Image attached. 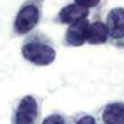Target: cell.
I'll return each instance as SVG.
<instances>
[{
    "mask_svg": "<svg viewBox=\"0 0 124 124\" xmlns=\"http://www.w3.org/2000/svg\"><path fill=\"white\" fill-rule=\"evenodd\" d=\"M21 54L25 61L36 66H47L53 63L57 57L54 41L43 32H32L23 40Z\"/></svg>",
    "mask_w": 124,
    "mask_h": 124,
    "instance_id": "6da1fadb",
    "label": "cell"
},
{
    "mask_svg": "<svg viewBox=\"0 0 124 124\" xmlns=\"http://www.w3.org/2000/svg\"><path fill=\"white\" fill-rule=\"evenodd\" d=\"M44 0H25L14 18L13 33L23 36L31 33L41 21Z\"/></svg>",
    "mask_w": 124,
    "mask_h": 124,
    "instance_id": "7a4b0ae2",
    "label": "cell"
},
{
    "mask_svg": "<svg viewBox=\"0 0 124 124\" xmlns=\"http://www.w3.org/2000/svg\"><path fill=\"white\" fill-rule=\"evenodd\" d=\"M41 119V101L35 95H25L14 106L11 124H39Z\"/></svg>",
    "mask_w": 124,
    "mask_h": 124,
    "instance_id": "3957f363",
    "label": "cell"
},
{
    "mask_svg": "<svg viewBox=\"0 0 124 124\" xmlns=\"http://www.w3.org/2000/svg\"><path fill=\"white\" fill-rule=\"evenodd\" d=\"M108 41L117 48H121L124 41V8L116 7L109 11L106 17Z\"/></svg>",
    "mask_w": 124,
    "mask_h": 124,
    "instance_id": "277c9868",
    "label": "cell"
},
{
    "mask_svg": "<svg viewBox=\"0 0 124 124\" xmlns=\"http://www.w3.org/2000/svg\"><path fill=\"white\" fill-rule=\"evenodd\" d=\"M97 124H124V102L105 103L97 113Z\"/></svg>",
    "mask_w": 124,
    "mask_h": 124,
    "instance_id": "5b68a950",
    "label": "cell"
},
{
    "mask_svg": "<svg viewBox=\"0 0 124 124\" xmlns=\"http://www.w3.org/2000/svg\"><path fill=\"white\" fill-rule=\"evenodd\" d=\"M88 25H90L88 19H81L79 22L69 25L66 33H65L63 44L66 47H80V46H83L87 41Z\"/></svg>",
    "mask_w": 124,
    "mask_h": 124,
    "instance_id": "8992f818",
    "label": "cell"
},
{
    "mask_svg": "<svg viewBox=\"0 0 124 124\" xmlns=\"http://www.w3.org/2000/svg\"><path fill=\"white\" fill-rule=\"evenodd\" d=\"M90 14V10L84 8L79 4H68L65 6L63 8L59 10L57 18H55V22L58 23H68V25H72L75 22H79L81 19H87Z\"/></svg>",
    "mask_w": 124,
    "mask_h": 124,
    "instance_id": "52a82bcc",
    "label": "cell"
},
{
    "mask_svg": "<svg viewBox=\"0 0 124 124\" xmlns=\"http://www.w3.org/2000/svg\"><path fill=\"white\" fill-rule=\"evenodd\" d=\"M106 41H108V28L105 25V22L98 19V21H94L93 23H90L85 43L98 46V44H103Z\"/></svg>",
    "mask_w": 124,
    "mask_h": 124,
    "instance_id": "ba28073f",
    "label": "cell"
},
{
    "mask_svg": "<svg viewBox=\"0 0 124 124\" xmlns=\"http://www.w3.org/2000/svg\"><path fill=\"white\" fill-rule=\"evenodd\" d=\"M68 124H97V119L87 112H77L68 117Z\"/></svg>",
    "mask_w": 124,
    "mask_h": 124,
    "instance_id": "9c48e42d",
    "label": "cell"
},
{
    "mask_svg": "<svg viewBox=\"0 0 124 124\" xmlns=\"http://www.w3.org/2000/svg\"><path fill=\"white\" fill-rule=\"evenodd\" d=\"M41 124H68V117L65 115H62V113H51L50 116H47Z\"/></svg>",
    "mask_w": 124,
    "mask_h": 124,
    "instance_id": "30bf717a",
    "label": "cell"
},
{
    "mask_svg": "<svg viewBox=\"0 0 124 124\" xmlns=\"http://www.w3.org/2000/svg\"><path fill=\"white\" fill-rule=\"evenodd\" d=\"M99 3H101V0H75V4H79L87 10L93 8V7H97Z\"/></svg>",
    "mask_w": 124,
    "mask_h": 124,
    "instance_id": "8fae6325",
    "label": "cell"
},
{
    "mask_svg": "<svg viewBox=\"0 0 124 124\" xmlns=\"http://www.w3.org/2000/svg\"><path fill=\"white\" fill-rule=\"evenodd\" d=\"M121 48H124V41H123V44H121Z\"/></svg>",
    "mask_w": 124,
    "mask_h": 124,
    "instance_id": "7c38bea8",
    "label": "cell"
}]
</instances>
